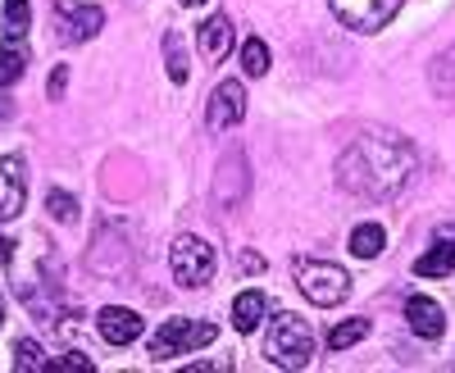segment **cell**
<instances>
[{"label":"cell","mask_w":455,"mask_h":373,"mask_svg":"<svg viewBox=\"0 0 455 373\" xmlns=\"http://www.w3.org/2000/svg\"><path fill=\"white\" fill-rule=\"evenodd\" d=\"M414 173V146L396 132H364L337 160V186L360 201H392Z\"/></svg>","instance_id":"obj_1"},{"label":"cell","mask_w":455,"mask_h":373,"mask_svg":"<svg viewBox=\"0 0 455 373\" xmlns=\"http://www.w3.org/2000/svg\"><path fill=\"white\" fill-rule=\"evenodd\" d=\"M315 355V332L300 314H274L269 328H264V360L278 369H306Z\"/></svg>","instance_id":"obj_2"},{"label":"cell","mask_w":455,"mask_h":373,"mask_svg":"<svg viewBox=\"0 0 455 373\" xmlns=\"http://www.w3.org/2000/svg\"><path fill=\"white\" fill-rule=\"evenodd\" d=\"M296 287H300V296H306L310 306H323V310H332L337 301L351 296L347 269L328 265V259H296Z\"/></svg>","instance_id":"obj_3"},{"label":"cell","mask_w":455,"mask_h":373,"mask_svg":"<svg viewBox=\"0 0 455 373\" xmlns=\"http://www.w3.org/2000/svg\"><path fill=\"white\" fill-rule=\"evenodd\" d=\"M219 337V328L205 323V319H169L164 328H156L150 337V360H173V355H187L196 346H210Z\"/></svg>","instance_id":"obj_4"},{"label":"cell","mask_w":455,"mask_h":373,"mask_svg":"<svg viewBox=\"0 0 455 373\" xmlns=\"http://www.w3.org/2000/svg\"><path fill=\"white\" fill-rule=\"evenodd\" d=\"M169 265H173V278L182 287H205L214 278V246L201 237H178L169 250Z\"/></svg>","instance_id":"obj_5"},{"label":"cell","mask_w":455,"mask_h":373,"mask_svg":"<svg viewBox=\"0 0 455 373\" xmlns=\"http://www.w3.org/2000/svg\"><path fill=\"white\" fill-rule=\"evenodd\" d=\"M332 14L355 28V32H378V28H387L396 19V10L405 5V0H328Z\"/></svg>","instance_id":"obj_6"},{"label":"cell","mask_w":455,"mask_h":373,"mask_svg":"<svg viewBox=\"0 0 455 373\" xmlns=\"http://www.w3.org/2000/svg\"><path fill=\"white\" fill-rule=\"evenodd\" d=\"M242 115H246V87L237 83V78H228V83H219L214 87V96H210V128L214 132H223V128H233V123H242Z\"/></svg>","instance_id":"obj_7"},{"label":"cell","mask_w":455,"mask_h":373,"mask_svg":"<svg viewBox=\"0 0 455 373\" xmlns=\"http://www.w3.org/2000/svg\"><path fill=\"white\" fill-rule=\"evenodd\" d=\"M55 19H60V28H64L68 42H92V36L100 32V23H105V14H100L96 5H78V0H60Z\"/></svg>","instance_id":"obj_8"},{"label":"cell","mask_w":455,"mask_h":373,"mask_svg":"<svg viewBox=\"0 0 455 373\" xmlns=\"http://www.w3.org/2000/svg\"><path fill=\"white\" fill-rule=\"evenodd\" d=\"M23 196H28V178H23V160H0V223H10L23 214Z\"/></svg>","instance_id":"obj_9"},{"label":"cell","mask_w":455,"mask_h":373,"mask_svg":"<svg viewBox=\"0 0 455 373\" xmlns=\"http://www.w3.org/2000/svg\"><path fill=\"white\" fill-rule=\"evenodd\" d=\"M96 328H100V337L109 342V346H128V342H137L141 337V314L137 310H124V306H109V310H100V319H96Z\"/></svg>","instance_id":"obj_10"},{"label":"cell","mask_w":455,"mask_h":373,"mask_svg":"<svg viewBox=\"0 0 455 373\" xmlns=\"http://www.w3.org/2000/svg\"><path fill=\"white\" fill-rule=\"evenodd\" d=\"M405 323H410V332H419L424 342H437L446 332V310L437 301H428V296H410L405 301Z\"/></svg>","instance_id":"obj_11"},{"label":"cell","mask_w":455,"mask_h":373,"mask_svg":"<svg viewBox=\"0 0 455 373\" xmlns=\"http://www.w3.org/2000/svg\"><path fill=\"white\" fill-rule=\"evenodd\" d=\"M196 46H201V60H223L228 55V46H233V19L228 14H214L201 32H196Z\"/></svg>","instance_id":"obj_12"},{"label":"cell","mask_w":455,"mask_h":373,"mask_svg":"<svg viewBox=\"0 0 455 373\" xmlns=\"http://www.w3.org/2000/svg\"><path fill=\"white\" fill-rule=\"evenodd\" d=\"M264 314H269V296L264 291H242L233 301V328L237 332H255Z\"/></svg>","instance_id":"obj_13"},{"label":"cell","mask_w":455,"mask_h":373,"mask_svg":"<svg viewBox=\"0 0 455 373\" xmlns=\"http://www.w3.org/2000/svg\"><path fill=\"white\" fill-rule=\"evenodd\" d=\"M451 269H455V246H446L442 237H437L433 250H424L419 259H414V274L419 278H446Z\"/></svg>","instance_id":"obj_14"},{"label":"cell","mask_w":455,"mask_h":373,"mask_svg":"<svg viewBox=\"0 0 455 373\" xmlns=\"http://www.w3.org/2000/svg\"><path fill=\"white\" fill-rule=\"evenodd\" d=\"M387 246V233L378 228V223H360V228L351 233V255L355 259H373V255H383Z\"/></svg>","instance_id":"obj_15"},{"label":"cell","mask_w":455,"mask_h":373,"mask_svg":"<svg viewBox=\"0 0 455 373\" xmlns=\"http://www.w3.org/2000/svg\"><path fill=\"white\" fill-rule=\"evenodd\" d=\"M369 328H373L369 319H347V323H337V328L328 332V346H332V351H351L355 342L369 337Z\"/></svg>","instance_id":"obj_16"},{"label":"cell","mask_w":455,"mask_h":373,"mask_svg":"<svg viewBox=\"0 0 455 373\" xmlns=\"http://www.w3.org/2000/svg\"><path fill=\"white\" fill-rule=\"evenodd\" d=\"M23 51L19 46H10V36H5V46H0V91H10L19 78H23Z\"/></svg>","instance_id":"obj_17"},{"label":"cell","mask_w":455,"mask_h":373,"mask_svg":"<svg viewBox=\"0 0 455 373\" xmlns=\"http://www.w3.org/2000/svg\"><path fill=\"white\" fill-rule=\"evenodd\" d=\"M269 60L274 55H269V46H264L259 36H251V42L242 46V68L251 73V78H264V73H269Z\"/></svg>","instance_id":"obj_18"},{"label":"cell","mask_w":455,"mask_h":373,"mask_svg":"<svg viewBox=\"0 0 455 373\" xmlns=\"http://www.w3.org/2000/svg\"><path fill=\"white\" fill-rule=\"evenodd\" d=\"M428 78H433V91H437V96H455V51H446V55L433 64Z\"/></svg>","instance_id":"obj_19"},{"label":"cell","mask_w":455,"mask_h":373,"mask_svg":"<svg viewBox=\"0 0 455 373\" xmlns=\"http://www.w3.org/2000/svg\"><path fill=\"white\" fill-rule=\"evenodd\" d=\"M28 19H32V10H28V0H5V36H19L28 32Z\"/></svg>","instance_id":"obj_20"},{"label":"cell","mask_w":455,"mask_h":373,"mask_svg":"<svg viewBox=\"0 0 455 373\" xmlns=\"http://www.w3.org/2000/svg\"><path fill=\"white\" fill-rule=\"evenodd\" d=\"M164 55H169V78L173 83H187V55H182V36L178 32L164 36Z\"/></svg>","instance_id":"obj_21"},{"label":"cell","mask_w":455,"mask_h":373,"mask_svg":"<svg viewBox=\"0 0 455 373\" xmlns=\"http://www.w3.org/2000/svg\"><path fill=\"white\" fill-rule=\"evenodd\" d=\"M46 210H51V218H60V223L78 218V201H73L68 192H46Z\"/></svg>","instance_id":"obj_22"},{"label":"cell","mask_w":455,"mask_h":373,"mask_svg":"<svg viewBox=\"0 0 455 373\" xmlns=\"http://www.w3.org/2000/svg\"><path fill=\"white\" fill-rule=\"evenodd\" d=\"M14 364H19L23 373H36V369H46L51 360L42 355V346H36V342H28V337H23V342H19V360H14Z\"/></svg>","instance_id":"obj_23"},{"label":"cell","mask_w":455,"mask_h":373,"mask_svg":"<svg viewBox=\"0 0 455 373\" xmlns=\"http://www.w3.org/2000/svg\"><path fill=\"white\" fill-rule=\"evenodd\" d=\"M46 369H92V360H87V351H68L64 360H51Z\"/></svg>","instance_id":"obj_24"},{"label":"cell","mask_w":455,"mask_h":373,"mask_svg":"<svg viewBox=\"0 0 455 373\" xmlns=\"http://www.w3.org/2000/svg\"><path fill=\"white\" fill-rule=\"evenodd\" d=\"M64 83H68V68L60 64V68L51 73V100H60V96H64Z\"/></svg>","instance_id":"obj_25"},{"label":"cell","mask_w":455,"mask_h":373,"mask_svg":"<svg viewBox=\"0 0 455 373\" xmlns=\"http://www.w3.org/2000/svg\"><path fill=\"white\" fill-rule=\"evenodd\" d=\"M10 255H14V242L0 237V265H10Z\"/></svg>","instance_id":"obj_26"},{"label":"cell","mask_w":455,"mask_h":373,"mask_svg":"<svg viewBox=\"0 0 455 373\" xmlns=\"http://www.w3.org/2000/svg\"><path fill=\"white\" fill-rule=\"evenodd\" d=\"M437 237H442V242H455V228H437Z\"/></svg>","instance_id":"obj_27"},{"label":"cell","mask_w":455,"mask_h":373,"mask_svg":"<svg viewBox=\"0 0 455 373\" xmlns=\"http://www.w3.org/2000/svg\"><path fill=\"white\" fill-rule=\"evenodd\" d=\"M182 5H205V0H182Z\"/></svg>","instance_id":"obj_28"},{"label":"cell","mask_w":455,"mask_h":373,"mask_svg":"<svg viewBox=\"0 0 455 373\" xmlns=\"http://www.w3.org/2000/svg\"><path fill=\"white\" fill-rule=\"evenodd\" d=\"M0 319H5V301H0Z\"/></svg>","instance_id":"obj_29"}]
</instances>
